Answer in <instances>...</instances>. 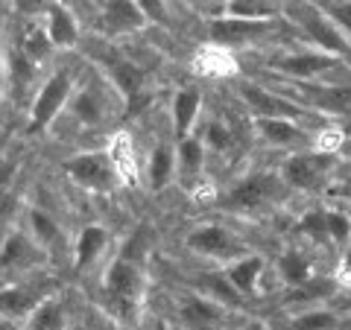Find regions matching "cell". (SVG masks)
Masks as SVG:
<instances>
[{
  "instance_id": "cell-16",
  "label": "cell",
  "mask_w": 351,
  "mask_h": 330,
  "mask_svg": "<svg viewBox=\"0 0 351 330\" xmlns=\"http://www.w3.org/2000/svg\"><path fill=\"white\" fill-rule=\"evenodd\" d=\"M202 112V91L193 85H184L173 94V105H170V114H173V138L176 140H184L193 135V126L199 120Z\"/></svg>"
},
{
  "instance_id": "cell-30",
  "label": "cell",
  "mask_w": 351,
  "mask_h": 330,
  "mask_svg": "<svg viewBox=\"0 0 351 330\" xmlns=\"http://www.w3.org/2000/svg\"><path fill=\"white\" fill-rule=\"evenodd\" d=\"M53 47H56V44L50 41L47 27H29L24 36H21V44H18V50L24 53V56H27L32 64H41L44 59L50 56Z\"/></svg>"
},
{
  "instance_id": "cell-5",
  "label": "cell",
  "mask_w": 351,
  "mask_h": 330,
  "mask_svg": "<svg viewBox=\"0 0 351 330\" xmlns=\"http://www.w3.org/2000/svg\"><path fill=\"white\" fill-rule=\"evenodd\" d=\"M64 175L82 190L91 193H112L120 184V175L114 170V161L108 155V149H97V152H80L62 164Z\"/></svg>"
},
{
  "instance_id": "cell-23",
  "label": "cell",
  "mask_w": 351,
  "mask_h": 330,
  "mask_svg": "<svg viewBox=\"0 0 351 330\" xmlns=\"http://www.w3.org/2000/svg\"><path fill=\"white\" fill-rule=\"evenodd\" d=\"M176 155H179V152L173 149V144H158L156 149L149 152L147 181L152 187V193H161L164 187L173 181V175H176Z\"/></svg>"
},
{
  "instance_id": "cell-27",
  "label": "cell",
  "mask_w": 351,
  "mask_h": 330,
  "mask_svg": "<svg viewBox=\"0 0 351 330\" xmlns=\"http://www.w3.org/2000/svg\"><path fill=\"white\" fill-rule=\"evenodd\" d=\"M278 278L287 283V287H302V283L316 278L313 263L307 260L302 251L287 249V251H281V257H278Z\"/></svg>"
},
{
  "instance_id": "cell-42",
  "label": "cell",
  "mask_w": 351,
  "mask_h": 330,
  "mask_svg": "<svg viewBox=\"0 0 351 330\" xmlns=\"http://www.w3.org/2000/svg\"><path fill=\"white\" fill-rule=\"evenodd\" d=\"M240 330H269V327L263 325V322H258V318H255V322H246V325L240 327Z\"/></svg>"
},
{
  "instance_id": "cell-9",
  "label": "cell",
  "mask_w": 351,
  "mask_h": 330,
  "mask_svg": "<svg viewBox=\"0 0 351 330\" xmlns=\"http://www.w3.org/2000/svg\"><path fill=\"white\" fill-rule=\"evenodd\" d=\"M184 246L199 257H214V260L243 257V243L237 240V234L232 228L217 225V223H205L199 228H193L191 234L184 237Z\"/></svg>"
},
{
  "instance_id": "cell-10",
  "label": "cell",
  "mask_w": 351,
  "mask_h": 330,
  "mask_svg": "<svg viewBox=\"0 0 351 330\" xmlns=\"http://www.w3.org/2000/svg\"><path fill=\"white\" fill-rule=\"evenodd\" d=\"M59 290L56 278H32L27 283H6L0 292V304H3V318H24L36 310L38 304L53 299Z\"/></svg>"
},
{
  "instance_id": "cell-6",
  "label": "cell",
  "mask_w": 351,
  "mask_h": 330,
  "mask_svg": "<svg viewBox=\"0 0 351 330\" xmlns=\"http://www.w3.org/2000/svg\"><path fill=\"white\" fill-rule=\"evenodd\" d=\"M290 18L295 21V27L304 29V36L311 38L322 53H331V56L343 59L346 53L351 50L348 36L334 24L331 15H328L325 9L311 6V3H299V6H293Z\"/></svg>"
},
{
  "instance_id": "cell-11",
  "label": "cell",
  "mask_w": 351,
  "mask_h": 330,
  "mask_svg": "<svg viewBox=\"0 0 351 330\" xmlns=\"http://www.w3.org/2000/svg\"><path fill=\"white\" fill-rule=\"evenodd\" d=\"M339 62L343 59L331 56V53L302 50V53H284V56L272 59V68H276L278 73H284V76H290V79H313V76L339 68Z\"/></svg>"
},
{
  "instance_id": "cell-1",
  "label": "cell",
  "mask_w": 351,
  "mask_h": 330,
  "mask_svg": "<svg viewBox=\"0 0 351 330\" xmlns=\"http://www.w3.org/2000/svg\"><path fill=\"white\" fill-rule=\"evenodd\" d=\"M141 295H144V272H141L138 260L114 257L103 275L106 310H112V316H117L120 322H132L138 316Z\"/></svg>"
},
{
  "instance_id": "cell-12",
  "label": "cell",
  "mask_w": 351,
  "mask_h": 330,
  "mask_svg": "<svg viewBox=\"0 0 351 330\" xmlns=\"http://www.w3.org/2000/svg\"><path fill=\"white\" fill-rule=\"evenodd\" d=\"M103 68H106V76H108V85L120 94V100H123L126 105L135 103L138 97H144L147 73L141 71L132 59L117 56V53H108V56H103Z\"/></svg>"
},
{
  "instance_id": "cell-37",
  "label": "cell",
  "mask_w": 351,
  "mask_h": 330,
  "mask_svg": "<svg viewBox=\"0 0 351 330\" xmlns=\"http://www.w3.org/2000/svg\"><path fill=\"white\" fill-rule=\"evenodd\" d=\"M322 9H325L328 15H331L334 24L351 38V0H328Z\"/></svg>"
},
{
  "instance_id": "cell-29",
  "label": "cell",
  "mask_w": 351,
  "mask_h": 330,
  "mask_svg": "<svg viewBox=\"0 0 351 330\" xmlns=\"http://www.w3.org/2000/svg\"><path fill=\"white\" fill-rule=\"evenodd\" d=\"M293 234L307 237L313 243H331V234H328V207H311V211H304L299 223L293 225Z\"/></svg>"
},
{
  "instance_id": "cell-34",
  "label": "cell",
  "mask_w": 351,
  "mask_h": 330,
  "mask_svg": "<svg viewBox=\"0 0 351 330\" xmlns=\"http://www.w3.org/2000/svg\"><path fill=\"white\" fill-rule=\"evenodd\" d=\"M328 234H331L334 246H351V216L339 207H328Z\"/></svg>"
},
{
  "instance_id": "cell-26",
  "label": "cell",
  "mask_w": 351,
  "mask_h": 330,
  "mask_svg": "<svg viewBox=\"0 0 351 330\" xmlns=\"http://www.w3.org/2000/svg\"><path fill=\"white\" fill-rule=\"evenodd\" d=\"M27 225H29L32 240H36L44 251H53L62 243V225L47 211H41V207H32L27 214Z\"/></svg>"
},
{
  "instance_id": "cell-18",
  "label": "cell",
  "mask_w": 351,
  "mask_h": 330,
  "mask_svg": "<svg viewBox=\"0 0 351 330\" xmlns=\"http://www.w3.org/2000/svg\"><path fill=\"white\" fill-rule=\"evenodd\" d=\"M255 129L263 144L276 147V149H290V147H307L311 144V135L295 126L293 120H272V117H258Z\"/></svg>"
},
{
  "instance_id": "cell-24",
  "label": "cell",
  "mask_w": 351,
  "mask_h": 330,
  "mask_svg": "<svg viewBox=\"0 0 351 330\" xmlns=\"http://www.w3.org/2000/svg\"><path fill=\"white\" fill-rule=\"evenodd\" d=\"M24 330H68V301L62 295H53L27 316Z\"/></svg>"
},
{
  "instance_id": "cell-40",
  "label": "cell",
  "mask_w": 351,
  "mask_h": 330,
  "mask_svg": "<svg viewBox=\"0 0 351 330\" xmlns=\"http://www.w3.org/2000/svg\"><path fill=\"white\" fill-rule=\"evenodd\" d=\"M334 193L346 196V199H351V164H343V170H339V181L334 187Z\"/></svg>"
},
{
  "instance_id": "cell-4",
  "label": "cell",
  "mask_w": 351,
  "mask_h": 330,
  "mask_svg": "<svg viewBox=\"0 0 351 330\" xmlns=\"http://www.w3.org/2000/svg\"><path fill=\"white\" fill-rule=\"evenodd\" d=\"M278 173L290 190L316 193L322 187H328L331 175L337 173V155H328V152H319V149L295 152V155L284 158Z\"/></svg>"
},
{
  "instance_id": "cell-3",
  "label": "cell",
  "mask_w": 351,
  "mask_h": 330,
  "mask_svg": "<svg viewBox=\"0 0 351 330\" xmlns=\"http://www.w3.org/2000/svg\"><path fill=\"white\" fill-rule=\"evenodd\" d=\"M290 187L284 184L281 173H246L237 181L226 187V193L219 196V205L228 211H240V214H252V211H263V207L276 205Z\"/></svg>"
},
{
  "instance_id": "cell-8",
  "label": "cell",
  "mask_w": 351,
  "mask_h": 330,
  "mask_svg": "<svg viewBox=\"0 0 351 330\" xmlns=\"http://www.w3.org/2000/svg\"><path fill=\"white\" fill-rule=\"evenodd\" d=\"M237 94L258 117H272V120H311L313 117V112L307 105L287 100V97L269 91V88H263L258 82H240Z\"/></svg>"
},
{
  "instance_id": "cell-7",
  "label": "cell",
  "mask_w": 351,
  "mask_h": 330,
  "mask_svg": "<svg viewBox=\"0 0 351 330\" xmlns=\"http://www.w3.org/2000/svg\"><path fill=\"white\" fill-rule=\"evenodd\" d=\"M278 32V18H263V21H243V18H214L208 21V38L217 47H240V44L261 41L267 36Z\"/></svg>"
},
{
  "instance_id": "cell-20",
  "label": "cell",
  "mask_w": 351,
  "mask_h": 330,
  "mask_svg": "<svg viewBox=\"0 0 351 330\" xmlns=\"http://www.w3.org/2000/svg\"><path fill=\"white\" fill-rule=\"evenodd\" d=\"M263 269H267V260H263L261 255H243V257H237L234 263H228L223 272H226V278L232 281V287L243 295V299H252V295L258 292Z\"/></svg>"
},
{
  "instance_id": "cell-36",
  "label": "cell",
  "mask_w": 351,
  "mask_h": 330,
  "mask_svg": "<svg viewBox=\"0 0 351 330\" xmlns=\"http://www.w3.org/2000/svg\"><path fill=\"white\" fill-rule=\"evenodd\" d=\"M202 144L214 152H226L232 147V131L226 129V123H219V120H208L202 131Z\"/></svg>"
},
{
  "instance_id": "cell-33",
  "label": "cell",
  "mask_w": 351,
  "mask_h": 330,
  "mask_svg": "<svg viewBox=\"0 0 351 330\" xmlns=\"http://www.w3.org/2000/svg\"><path fill=\"white\" fill-rule=\"evenodd\" d=\"M228 18H243V21H263V18H276V9L263 0H228L226 3Z\"/></svg>"
},
{
  "instance_id": "cell-22",
  "label": "cell",
  "mask_w": 351,
  "mask_h": 330,
  "mask_svg": "<svg viewBox=\"0 0 351 330\" xmlns=\"http://www.w3.org/2000/svg\"><path fill=\"white\" fill-rule=\"evenodd\" d=\"M135 140L126 131H117V135L108 140V155L114 161V170L120 175V184H138V158H135Z\"/></svg>"
},
{
  "instance_id": "cell-35",
  "label": "cell",
  "mask_w": 351,
  "mask_h": 330,
  "mask_svg": "<svg viewBox=\"0 0 351 330\" xmlns=\"http://www.w3.org/2000/svg\"><path fill=\"white\" fill-rule=\"evenodd\" d=\"M199 71H202L205 76H226L228 71H232V56H228V50L214 47V50L202 53V59H199Z\"/></svg>"
},
{
  "instance_id": "cell-21",
  "label": "cell",
  "mask_w": 351,
  "mask_h": 330,
  "mask_svg": "<svg viewBox=\"0 0 351 330\" xmlns=\"http://www.w3.org/2000/svg\"><path fill=\"white\" fill-rule=\"evenodd\" d=\"M108 240H112V234L103 228V225H85L80 234H76V243H73V266L76 272L88 269L91 263H97V257L103 255V251L108 249Z\"/></svg>"
},
{
  "instance_id": "cell-13",
  "label": "cell",
  "mask_w": 351,
  "mask_h": 330,
  "mask_svg": "<svg viewBox=\"0 0 351 330\" xmlns=\"http://www.w3.org/2000/svg\"><path fill=\"white\" fill-rule=\"evenodd\" d=\"M147 12L141 9L138 0H106L103 6V18H100V29L108 38H120V36H132L147 27Z\"/></svg>"
},
{
  "instance_id": "cell-38",
  "label": "cell",
  "mask_w": 351,
  "mask_h": 330,
  "mask_svg": "<svg viewBox=\"0 0 351 330\" xmlns=\"http://www.w3.org/2000/svg\"><path fill=\"white\" fill-rule=\"evenodd\" d=\"M138 3L147 12L149 21H156V24H164V21H167V3H164V0H138Z\"/></svg>"
},
{
  "instance_id": "cell-41",
  "label": "cell",
  "mask_w": 351,
  "mask_h": 330,
  "mask_svg": "<svg viewBox=\"0 0 351 330\" xmlns=\"http://www.w3.org/2000/svg\"><path fill=\"white\" fill-rule=\"evenodd\" d=\"M343 272H346V278H351V246L346 249V255H343Z\"/></svg>"
},
{
  "instance_id": "cell-43",
  "label": "cell",
  "mask_w": 351,
  "mask_h": 330,
  "mask_svg": "<svg viewBox=\"0 0 351 330\" xmlns=\"http://www.w3.org/2000/svg\"><path fill=\"white\" fill-rule=\"evenodd\" d=\"M0 330H18V325L12 322V318H3V327H0Z\"/></svg>"
},
{
  "instance_id": "cell-2",
  "label": "cell",
  "mask_w": 351,
  "mask_h": 330,
  "mask_svg": "<svg viewBox=\"0 0 351 330\" xmlns=\"http://www.w3.org/2000/svg\"><path fill=\"white\" fill-rule=\"evenodd\" d=\"M73 94H76V68H71V64L56 68L47 79H44V85L36 91V97H32L29 123H27L29 135H41V131H47L53 120H56L64 108L71 105Z\"/></svg>"
},
{
  "instance_id": "cell-39",
  "label": "cell",
  "mask_w": 351,
  "mask_h": 330,
  "mask_svg": "<svg viewBox=\"0 0 351 330\" xmlns=\"http://www.w3.org/2000/svg\"><path fill=\"white\" fill-rule=\"evenodd\" d=\"M50 3H56V0H18V12H24V15H32V12H47Z\"/></svg>"
},
{
  "instance_id": "cell-14",
  "label": "cell",
  "mask_w": 351,
  "mask_h": 330,
  "mask_svg": "<svg viewBox=\"0 0 351 330\" xmlns=\"http://www.w3.org/2000/svg\"><path fill=\"white\" fill-rule=\"evenodd\" d=\"M179 322L188 330H219L226 322V307L202 292H191L179 301Z\"/></svg>"
},
{
  "instance_id": "cell-25",
  "label": "cell",
  "mask_w": 351,
  "mask_h": 330,
  "mask_svg": "<svg viewBox=\"0 0 351 330\" xmlns=\"http://www.w3.org/2000/svg\"><path fill=\"white\" fill-rule=\"evenodd\" d=\"M196 292L208 295V299H214L217 304H223V307H240V304L246 301L243 295H240L232 287V281L226 278L223 269H219V272H202V275H196Z\"/></svg>"
},
{
  "instance_id": "cell-15",
  "label": "cell",
  "mask_w": 351,
  "mask_h": 330,
  "mask_svg": "<svg viewBox=\"0 0 351 330\" xmlns=\"http://www.w3.org/2000/svg\"><path fill=\"white\" fill-rule=\"evenodd\" d=\"M68 108L82 126L103 123L106 114H108V85H103L100 79L88 82L85 88H80V91L73 94V100H71Z\"/></svg>"
},
{
  "instance_id": "cell-17",
  "label": "cell",
  "mask_w": 351,
  "mask_h": 330,
  "mask_svg": "<svg viewBox=\"0 0 351 330\" xmlns=\"http://www.w3.org/2000/svg\"><path fill=\"white\" fill-rule=\"evenodd\" d=\"M44 249L32 240V234H24V231H12V234H6L3 240V275L9 272H21V269H32L36 263L41 260Z\"/></svg>"
},
{
  "instance_id": "cell-32",
  "label": "cell",
  "mask_w": 351,
  "mask_h": 330,
  "mask_svg": "<svg viewBox=\"0 0 351 330\" xmlns=\"http://www.w3.org/2000/svg\"><path fill=\"white\" fill-rule=\"evenodd\" d=\"M337 290L334 281L328 278H313L302 283V287H290V295H287V304H295V307H304V304H316L319 299H328Z\"/></svg>"
},
{
  "instance_id": "cell-28",
  "label": "cell",
  "mask_w": 351,
  "mask_h": 330,
  "mask_svg": "<svg viewBox=\"0 0 351 330\" xmlns=\"http://www.w3.org/2000/svg\"><path fill=\"white\" fill-rule=\"evenodd\" d=\"M339 316L328 307H311V310L295 313L290 322H284L281 330H337Z\"/></svg>"
},
{
  "instance_id": "cell-31",
  "label": "cell",
  "mask_w": 351,
  "mask_h": 330,
  "mask_svg": "<svg viewBox=\"0 0 351 330\" xmlns=\"http://www.w3.org/2000/svg\"><path fill=\"white\" fill-rule=\"evenodd\" d=\"M176 152H179V173L182 175H199L202 173V164H205V144L196 135L184 138V140H176Z\"/></svg>"
},
{
  "instance_id": "cell-19",
  "label": "cell",
  "mask_w": 351,
  "mask_h": 330,
  "mask_svg": "<svg viewBox=\"0 0 351 330\" xmlns=\"http://www.w3.org/2000/svg\"><path fill=\"white\" fill-rule=\"evenodd\" d=\"M44 27H47V32H50V41L62 50H71V47L80 44V21H76V15L62 3V0L50 3L47 18H44Z\"/></svg>"
}]
</instances>
